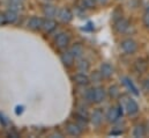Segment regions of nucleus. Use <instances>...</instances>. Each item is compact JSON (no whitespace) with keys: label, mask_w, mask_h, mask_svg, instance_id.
Segmentation results:
<instances>
[{"label":"nucleus","mask_w":149,"mask_h":138,"mask_svg":"<svg viewBox=\"0 0 149 138\" xmlns=\"http://www.w3.org/2000/svg\"><path fill=\"white\" fill-rule=\"evenodd\" d=\"M102 78H103V75L101 72H94V74L91 75V79L94 80V82H100L102 80Z\"/></svg>","instance_id":"obj_27"},{"label":"nucleus","mask_w":149,"mask_h":138,"mask_svg":"<svg viewBox=\"0 0 149 138\" xmlns=\"http://www.w3.org/2000/svg\"><path fill=\"white\" fill-rule=\"evenodd\" d=\"M43 13L46 18H53L57 14V8L53 5H44L43 6Z\"/></svg>","instance_id":"obj_16"},{"label":"nucleus","mask_w":149,"mask_h":138,"mask_svg":"<svg viewBox=\"0 0 149 138\" xmlns=\"http://www.w3.org/2000/svg\"><path fill=\"white\" fill-rule=\"evenodd\" d=\"M123 81H124V85L134 94V95H139V92H138V88L134 86V84L132 82V80L130 79V78H123Z\"/></svg>","instance_id":"obj_19"},{"label":"nucleus","mask_w":149,"mask_h":138,"mask_svg":"<svg viewBox=\"0 0 149 138\" xmlns=\"http://www.w3.org/2000/svg\"><path fill=\"white\" fill-rule=\"evenodd\" d=\"M120 107H112L109 109V111L107 113V120L109 122H116L120 118V116L123 115Z\"/></svg>","instance_id":"obj_2"},{"label":"nucleus","mask_w":149,"mask_h":138,"mask_svg":"<svg viewBox=\"0 0 149 138\" xmlns=\"http://www.w3.org/2000/svg\"><path fill=\"white\" fill-rule=\"evenodd\" d=\"M42 23H43V19L37 18V16H33V18L28 21V28L31 29V30L42 29Z\"/></svg>","instance_id":"obj_10"},{"label":"nucleus","mask_w":149,"mask_h":138,"mask_svg":"<svg viewBox=\"0 0 149 138\" xmlns=\"http://www.w3.org/2000/svg\"><path fill=\"white\" fill-rule=\"evenodd\" d=\"M143 23H145L146 27H148L149 28V12L148 13H146L145 16H143Z\"/></svg>","instance_id":"obj_28"},{"label":"nucleus","mask_w":149,"mask_h":138,"mask_svg":"<svg viewBox=\"0 0 149 138\" xmlns=\"http://www.w3.org/2000/svg\"><path fill=\"white\" fill-rule=\"evenodd\" d=\"M125 109H126V111H127L128 115H135V114L139 111V106H138V104H136L133 99H130V100L126 102Z\"/></svg>","instance_id":"obj_11"},{"label":"nucleus","mask_w":149,"mask_h":138,"mask_svg":"<svg viewBox=\"0 0 149 138\" xmlns=\"http://www.w3.org/2000/svg\"><path fill=\"white\" fill-rule=\"evenodd\" d=\"M77 115H79L80 120H86V118H88V113H87V110H84L83 108H79V109H77Z\"/></svg>","instance_id":"obj_25"},{"label":"nucleus","mask_w":149,"mask_h":138,"mask_svg":"<svg viewBox=\"0 0 149 138\" xmlns=\"http://www.w3.org/2000/svg\"><path fill=\"white\" fill-rule=\"evenodd\" d=\"M143 88H145L146 91H149V79L143 81Z\"/></svg>","instance_id":"obj_30"},{"label":"nucleus","mask_w":149,"mask_h":138,"mask_svg":"<svg viewBox=\"0 0 149 138\" xmlns=\"http://www.w3.org/2000/svg\"><path fill=\"white\" fill-rule=\"evenodd\" d=\"M135 69L138 72H145L146 69H147V63L145 62V61H142V59H138L136 61V63H135Z\"/></svg>","instance_id":"obj_22"},{"label":"nucleus","mask_w":149,"mask_h":138,"mask_svg":"<svg viewBox=\"0 0 149 138\" xmlns=\"http://www.w3.org/2000/svg\"><path fill=\"white\" fill-rule=\"evenodd\" d=\"M73 80H74L77 85H80V86H86V85H88L90 82L89 77L86 75L84 73H81V72L77 73V74H75L74 77H73Z\"/></svg>","instance_id":"obj_12"},{"label":"nucleus","mask_w":149,"mask_h":138,"mask_svg":"<svg viewBox=\"0 0 149 138\" xmlns=\"http://www.w3.org/2000/svg\"><path fill=\"white\" fill-rule=\"evenodd\" d=\"M120 48H121V50H123L125 54L132 55V54H134V52L136 51L138 44H136V42H135L134 39H132V38H126V39H124V41L120 43Z\"/></svg>","instance_id":"obj_1"},{"label":"nucleus","mask_w":149,"mask_h":138,"mask_svg":"<svg viewBox=\"0 0 149 138\" xmlns=\"http://www.w3.org/2000/svg\"><path fill=\"white\" fill-rule=\"evenodd\" d=\"M8 7L12 11L19 12L23 8V2H22V0H9L8 1Z\"/></svg>","instance_id":"obj_18"},{"label":"nucleus","mask_w":149,"mask_h":138,"mask_svg":"<svg viewBox=\"0 0 149 138\" xmlns=\"http://www.w3.org/2000/svg\"><path fill=\"white\" fill-rule=\"evenodd\" d=\"M100 5H107L108 2H109V0H96Z\"/></svg>","instance_id":"obj_31"},{"label":"nucleus","mask_w":149,"mask_h":138,"mask_svg":"<svg viewBox=\"0 0 149 138\" xmlns=\"http://www.w3.org/2000/svg\"><path fill=\"white\" fill-rule=\"evenodd\" d=\"M100 72L102 73V75L104 78H110L112 74H113V68H112L109 63H103L101 65V71Z\"/></svg>","instance_id":"obj_14"},{"label":"nucleus","mask_w":149,"mask_h":138,"mask_svg":"<svg viewBox=\"0 0 149 138\" xmlns=\"http://www.w3.org/2000/svg\"><path fill=\"white\" fill-rule=\"evenodd\" d=\"M5 18H6V22L7 23H14L17 20V12L8 9L7 12H5Z\"/></svg>","instance_id":"obj_17"},{"label":"nucleus","mask_w":149,"mask_h":138,"mask_svg":"<svg viewBox=\"0 0 149 138\" xmlns=\"http://www.w3.org/2000/svg\"><path fill=\"white\" fill-rule=\"evenodd\" d=\"M6 22V18H5V13H0V26L3 25Z\"/></svg>","instance_id":"obj_29"},{"label":"nucleus","mask_w":149,"mask_h":138,"mask_svg":"<svg viewBox=\"0 0 149 138\" xmlns=\"http://www.w3.org/2000/svg\"><path fill=\"white\" fill-rule=\"evenodd\" d=\"M86 99L89 102H94V88L93 89H88L86 92Z\"/></svg>","instance_id":"obj_26"},{"label":"nucleus","mask_w":149,"mask_h":138,"mask_svg":"<svg viewBox=\"0 0 149 138\" xmlns=\"http://www.w3.org/2000/svg\"><path fill=\"white\" fill-rule=\"evenodd\" d=\"M105 99V91L103 87H96L94 88V102L101 104Z\"/></svg>","instance_id":"obj_8"},{"label":"nucleus","mask_w":149,"mask_h":138,"mask_svg":"<svg viewBox=\"0 0 149 138\" xmlns=\"http://www.w3.org/2000/svg\"><path fill=\"white\" fill-rule=\"evenodd\" d=\"M57 27V22L51 19V18H47L45 20H43V23H42V29L45 32V33H51L52 30H54Z\"/></svg>","instance_id":"obj_6"},{"label":"nucleus","mask_w":149,"mask_h":138,"mask_svg":"<svg viewBox=\"0 0 149 138\" xmlns=\"http://www.w3.org/2000/svg\"><path fill=\"white\" fill-rule=\"evenodd\" d=\"M58 18H59V20H60L61 22L68 23V22L72 21L73 14H72V12H71L68 8H61V9L58 12Z\"/></svg>","instance_id":"obj_3"},{"label":"nucleus","mask_w":149,"mask_h":138,"mask_svg":"<svg viewBox=\"0 0 149 138\" xmlns=\"http://www.w3.org/2000/svg\"><path fill=\"white\" fill-rule=\"evenodd\" d=\"M66 130H67L68 135L75 136V137H77L82 134V128L77 123H67L66 124Z\"/></svg>","instance_id":"obj_5"},{"label":"nucleus","mask_w":149,"mask_h":138,"mask_svg":"<svg viewBox=\"0 0 149 138\" xmlns=\"http://www.w3.org/2000/svg\"><path fill=\"white\" fill-rule=\"evenodd\" d=\"M114 28H116V30H117L118 33L124 34V33H126L127 29L130 28V23H128V21L125 20V19H119L118 21H116Z\"/></svg>","instance_id":"obj_7"},{"label":"nucleus","mask_w":149,"mask_h":138,"mask_svg":"<svg viewBox=\"0 0 149 138\" xmlns=\"http://www.w3.org/2000/svg\"><path fill=\"white\" fill-rule=\"evenodd\" d=\"M56 44L58 48L60 49H65L68 44H70V36L66 34V33H61L57 36L56 38Z\"/></svg>","instance_id":"obj_4"},{"label":"nucleus","mask_w":149,"mask_h":138,"mask_svg":"<svg viewBox=\"0 0 149 138\" xmlns=\"http://www.w3.org/2000/svg\"><path fill=\"white\" fill-rule=\"evenodd\" d=\"M90 69V64L88 63V61H84V59H81L79 63H77V70H79V72H81V73H86V72H88Z\"/></svg>","instance_id":"obj_20"},{"label":"nucleus","mask_w":149,"mask_h":138,"mask_svg":"<svg viewBox=\"0 0 149 138\" xmlns=\"http://www.w3.org/2000/svg\"><path fill=\"white\" fill-rule=\"evenodd\" d=\"M145 134H146V131H145V128L142 125H136L133 130V136L134 137H143Z\"/></svg>","instance_id":"obj_21"},{"label":"nucleus","mask_w":149,"mask_h":138,"mask_svg":"<svg viewBox=\"0 0 149 138\" xmlns=\"http://www.w3.org/2000/svg\"><path fill=\"white\" fill-rule=\"evenodd\" d=\"M90 120H91V123H93L95 127H98V125L102 123V121H103V113H102L100 109H96V110L91 114Z\"/></svg>","instance_id":"obj_13"},{"label":"nucleus","mask_w":149,"mask_h":138,"mask_svg":"<svg viewBox=\"0 0 149 138\" xmlns=\"http://www.w3.org/2000/svg\"><path fill=\"white\" fill-rule=\"evenodd\" d=\"M60 59H61V62L64 63V65H66V66H72V65L74 64L75 57L73 56V54H72L71 51H66V52H63V54H61Z\"/></svg>","instance_id":"obj_9"},{"label":"nucleus","mask_w":149,"mask_h":138,"mask_svg":"<svg viewBox=\"0 0 149 138\" xmlns=\"http://www.w3.org/2000/svg\"><path fill=\"white\" fill-rule=\"evenodd\" d=\"M70 51L73 54V56H74L75 58H80V57H82L84 49H83V46L80 43H75V44L72 45V48L70 49Z\"/></svg>","instance_id":"obj_15"},{"label":"nucleus","mask_w":149,"mask_h":138,"mask_svg":"<svg viewBox=\"0 0 149 138\" xmlns=\"http://www.w3.org/2000/svg\"><path fill=\"white\" fill-rule=\"evenodd\" d=\"M109 94L111 95L112 98H117L119 95V88H118V86L112 85L111 87L109 88Z\"/></svg>","instance_id":"obj_23"},{"label":"nucleus","mask_w":149,"mask_h":138,"mask_svg":"<svg viewBox=\"0 0 149 138\" xmlns=\"http://www.w3.org/2000/svg\"><path fill=\"white\" fill-rule=\"evenodd\" d=\"M81 1H82L83 6L87 8H94L96 6V2H97L96 0H81Z\"/></svg>","instance_id":"obj_24"}]
</instances>
